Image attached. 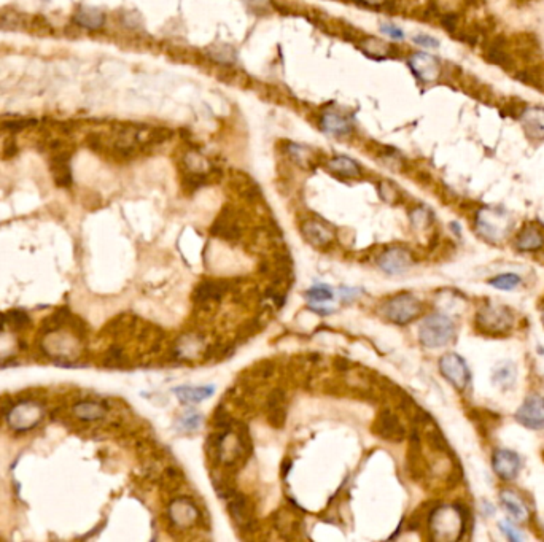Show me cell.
Listing matches in <instances>:
<instances>
[{
    "label": "cell",
    "mask_w": 544,
    "mask_h": 542,
    "mask_svg": "<svg viewBox=\"0 0 544 542\" xmlns=\"http://www.w3.org/2000/svg\"><path fill=\"white\" fill-rule=\"evenodd\" d=\"M466 527V514L460 506H440L430 514V531L436 539H458Z\"/></svg>",
    "instance_id": "1"
},
{
    "label": "cell",
    "mask_w": 544,
    "mask_h": 542,
    "mask_svg": "<svg viewBox=\"0 0 544 542\" xmlns=\"http://www.w3.org/2000/svg\"><path fill=\"white\" fill-rule=\"evenodd\" d=\"M455 338L454 321L444 314H431L419 328V339L427 349H441L449 345Z\"/></svg>",
    "instance_id": "2"
},
{
    "label": "cell",
    "mask_w": 544,
    "mask_h": 542,
    "mask_svg": "<svg viewBox=\"0 0 544 542\" xmlns=\"http://www.w3.org/2000/svg\"><path fill=\"white\" fill-rule=\"evenodd\" d=\"M475 323L479 333L498 338V335H505L511 331L514 317L505 305L487 304L477 312Z\"/></svg>",
    "instance_id": "3"
},
{
    "label": "cell",
    "mask_w": 544,
    "mask_h": 542,
    "mask_svg": "<svg viewBox=\"0 0 544 542\" xmlns=\"http://www.w3.org/2000/svg\"><path fill=\"white\" fill-rule=\"evenodd\" d=\"M421 300L409 293L396 294L395 298L388 299L386 305H383V315L387 317V320L400 326H404L407 323L416 320L421 315Z\"/></svg>",
    "instance_id": "4"
},
{
    "label": "cell",
    "mask_w": 544,
    "mask_h": 542,
    "mask_svg": "<svg viewBox=\"0 0 544 542\" xmlns=\"http://www.w3.org/2000/svg\"><path fill=\"white\" fill-rule=\"evenodd\" d=\"M50 172L55 183L61 188L72 185V169H70V151L61 140L50 142Z\"/></svg>",
    "instance_id": "5"
},
{
    "label": "cell",
    "mask_w": 544,
    "mask_h": 542,
    "mask_svg": "<svg viewBox=\"0 0 544 542\" xmlns=\"http://www.w3.org/2000/svg\"><path fill=\"white\" fill-rule=\"evenodd\" d=\"M440 370L442 377L458 391H463L471 380L468 364L457 353H446L440 359Z\"/></svg>",
    "instance_id": "6"
},
{
    "label": "cell",
    "mask_w": 544,
    "mask_h": 542,
    "mask_svg": "<svg viewBox=\"0 0 544 542\" xmlns=\"http://www.w3.org/2000/svg\"><path fill=\"white\" fill-rule=\"evenodd\" d=\"M476 226L484 239L490 240V242H498L500 239L505 237L508 231V220L506 215L501 211L486 209L479 211Z\"/></svg>",
    "instance_id": "7"
},
{
    "label": "cell",
    "mask_w": 544,
    "mask_h": 542,
    "mask_svg": "<svg viewBox=\"0 0 544 542\" xmlns=\"http://www.w3.org/2000/svg\"><path fill=\"white\" fill-rule=\"evenodd\" d=\"M516 420L527 429L544 428V398L540 394H530L516 412Z\"/></svg>",
    "instance_id": "8"
},
{
    "label": "cell",
    "mask_w": 544,
    "mask_h": 542,
    "mask_svg": "<svg viewBox=\"0 0 544 542\" xmlns=\"http://www.w3.org/2000/svg\"><path fill=\"white\" fill-rule=\"evenodd\" d=\"M520 458L516 452L508 449H498L492 455V469L500 480H514L520 473Z\"/></svg>",
    "instance_id": "9"
},
{
    "label": "cell",
    "mask_w": 544,
    "mask_h": 542,
    "mask_svg": "<svg viewBox=\"0 0 544 542\" xmlns=\"http://www.w3.org/2000/svg\"><path fill=\"white\" fill-rule=\"evenodd\" d=\"M412 263L414 261L411 253L404 249L386 250L379 256V259H377V266L390 275L406 272V270L412 266Z\"/></svg>",
    "instance_id": "10"
},
{
    "label": "cell",
    "mask_w": 544,
    "mask_h": 542,
    "mask_svg": "<svg viewBox=\"0 0 544 542\" xmlns=\"http://www.w3.org/2000/svg\"><path fill=\"white\" fill-rule=\"evenodd\" d=\"M374 433L381 436L382 439L390 440V443H400V440L404 439L406 429L398 417L386 410L377 417L374 423Z\"/></svg>",
    "instance_id": "11"
},
{
    "label": "cell",
    "mask_w": 544,
    "mask_h": 542,
    "mask_svg": "<svg viewBox=\"0 0 544 542\" xmlns=\"http://www.w3.org/2000/svg\"><path fill=\"white\" fill-rule=\"evenodd\" d=\"M169 518L172 520L175 527L188 528L196 523L199 514L193 501L186 498H179L174 499L169 506Z\"/></svg>",
    "instance_id": "12"
},
{
    "label": "cell",
    "mask_w": 544,
    "mask_h": 542,
    "mask_svg": "<svg viewBox=\"0 0 544 542\" xmlns=\"http://www.w3.org/2000/svg\"><path fill=\"white\" fill-rule=\"evenodd\" d=\"M266 414L271 426L282 429L287 422V394L280 388H276L266 399Z\"/></svg>",
    "instance_id": "13"
},
{
    "label": "cell",
    "mask_w": 544,
    "mask_h": 542,
    "mask_svg": "<svg viewBox=\"0 0 544 542\" xmlns=\"http://www.w3.org/2000/svg\"><path fill=\"white\" fill-rule=\"evenodd\" d=\"M409 67L412 74L422 81H435L441 74L437 59L427 53H416L409 57Z\"/></svg>",
    "instance_id": "14"
},
{
    "label": "cell",
    "mask_w": 544,
    "mask_h": 542,
    "mask_svg": "<svg viewBox=\"0 0 544 542\" xmlns=\"http://www.w3.org/2000/svg\"><path fill=\"white\" fill-rule=\"evenodd\" d=\"M301 232H303L307 242L312 244L313 246H318V249L328 246L334 239V232L320 221H306L304 225L301 226Z\"/></svg>",
    "instance_id": "15"
},
{
    "label": "cell",
    "mask_w": 544,
    "mask_h": 542,
    "mask_svg": "<svg viewBox=\"0 0 544 542\" xmlns=\"http://www.w3.org/2000/svg\"><path fill=\"white\" fill-rule=\"evenodd\" d=\"M500 503L512 520H516L519 523L529 522L530 509L529 506L520 499L517 493H514L512 490H503L500 493Z\"/></svg>",
    "instance_id": "16"
},
{
    "label": "cell",
    "mask_w": 544,
    "mask_h": 542,
    "mask_svg": "<svg viewBox=\"0 0 544 542\" xmlns=\"http://www.w3.org/2000/svg\"><path fill=\"white\" fill-rule=\"evenodd\" d=\"M520 123L530 139L544 140V109H527L520 116Z\"/></svg>",
    "instance_id": "17"
},
{
    "label": "cell",
    "mask_w": 544,
    "mask_h": 542,
    "mask_svg": "<svg viewBox=\"0 0 544 542\" xmlns=\"http://www.w3.org/2000/svg\"><path fill=\"white\" fill-rule=\"evenodd\" d=\"M352 127L353 123L351 118L336 113V111H328L322 116V131L333 135V137L348 135L352 132Z\"/></svg>",
    "instance_id": "18"
},
{
    "label": "cell",
    "mask_w": 544,
    "mask_h": 542,
    "mask_svg": "<svg viewBox=\"0 0 544 542\" xmlns=\"http://www.w3.org/2000/svg\"><path fill=\"white\" fill-rule=\"evenodd\" d=\"M516 246L519 251H536L544 246V234L535 225H527L517 234Z\"/></svg>",
    "instance_id": "19"
},
{
    "label": "cell",
    "mask_w": 544,
    "mask_h": 542,
    "mask_svg": "<svg viewBox=\"0 0 544 542\" xmlns=\"http://www.w3.org/2000/svg\"><path fill=\"white\" fill-rule=\"evenodd\" d=\"M74 22L81 29H88V31H97V29L104 26L105 15L97 8L80 7L74 13Z\"/></svg>",
    "instance_id": "20"
},
{
    "label": "cell",
    "mask_w": 544,
    "mask_h": 542,
    "mask_svg": "<svg viewBox=\"0 0 544 542\" xmlns=\"http://www.w3.org/2000/svg\"><path fill=\"white\" fill-rule=\"evenodd\" d=\"M74 415L83 422H96L107 415V408L99 401H80L74 405Z\"/></svg>",
    "instance_id": "21"
},
{
    "label": "cell",
    "mask_w": 544,
    "mask_h": 542,
    "mask_svg": "<svg viewBox=\"0 0 544 542\" xmlns=\"http://www.w3.org/2000/svg\"><path fill=\"white\" fill-rule=\"evenodd\" d=\"M224 290H226V288H224V284H222V282L205 280L203 284H199L196 290H194V300H196L198 304H205L209 303V300L220 299Z\"/></svg>",
    "instance_id": "22"
},
{
    "label": "cell",
    "mask_w": 544,
    "mask_h": 542,
    "mask_svg": "<svg viewBox=\"0 0 544 542\" xmlns=\"http://www.w3.org/2000/svg\"><path fill=\"white\" fill-rule=\"evenodd\" d=\"M328 169L336 175L347 176V179H357L362 175V169L353 159L347 156H336L328 162Z\"/></svg>",
    "instance_id": "23"
},
{
    "label": "cell",
    "mask_w": 544,
    "mask_h": 542,
    "mask_svg": "<svg viewBox=\"0 0 544 542\" xmlns=\"http://www.w3.org/2000/svg\"><path fill=\"white\" fill-rule=\"evenodd\" d=\"M175 396L185 404H196L214 394V387H179L174 388Z\"/></svg>",
    "instance_id": "24"
},
{
    "label": "cell",
    "mask_w": 544,
    "mask_h": 542,
    "mask_svg": "<svg viewBox=\"0 0 544 542\" xmlns=\"http://www.w3.org/2000/svg\"><path fill=\"white\" fill-rule=\"evenodd\" d=\"M72 314H70L69 309H57L55 314H51L50 317H46L43 321H41V333L45 334H53L61 331V329L67 328L70 320H72Z\"/></svg>",
    "instance_id": "25"
},
{
    "label": "cell",
    "mask_w": 544,
    "mask_h": 542,
    "mask_svg": "<svg viewBox=\"0 0 544 542\" xmlns=\"http://www.w3.org/2000/svg\"><path fill=\"white\" fill-rule=\"evenodd\" d=\"M516 382V368L512 363H503L494 370V384L500 388H510Z\"/></svg>",
    "instance_id": "26"
},
{
    "label": "cell",
    "mask_w": 544,
    "mask_h": 542,
    "mask_svg": "<svg viewBox=\"0 0 544 542\" xmlns=\"http://www.w3.org/2000/svg\"><path fill=\"white\" fill-rule=\"evenodd\" d=\"M522 284V279H520V275L517 274H500L494 277V279L489 280V285L496 288V290H501V291H511L516 288L517 285Z\"/></svg>",
    "instance_id": "27"
},
{
    "label": "cell",
    "mask_w": 544,
    "mask_h": 542,
    "mask_svg": "<svg viewBox=\"0 0 544 542\" xmlns=\"http://www.w3.org/2000/svg\"><path fill=\"white\" fill-rule=\"evenodd\" d=\"M287 151H288L290 158H292L294 162H298L299 166L306 167L307 164H309V159H311L312 153L307 150L306 146L298 145V144H288L287 145Z\"/></svg>",
    "instance_id": "28"
},
{
    "label": "cell",
    "mask_w": 544,
    "mask_h": 542,
    "mask_svg": "<svg viewBox=\"0 0 544 542\" xmlns=\"http://www.w3.org/2000/svg\"><path fill=\"white\" fill-rule=\"evenodd\" d=\"M362 48L368 53V55H372L376 57H383L387 56L388 45L383 43L379 39H368L362 43Z\"/></svg>",
    "instance_id": "29"
},
{
    "label": "cell",
    "mask_w": 544,
    "mask_h": 542,
    "mask_svg": "<svg viewBox=\"0 0 544 542\" xmlns=\"http://www.w3.org/2000/svg\"><path fill=\"white\" fill-rule=\"evenodd\" d=\"M35 125H37V120H31V118H18V120H10L7 123H4L2 127L5 131L15 134V132L25 131V129H29Z\"/></svg>",
    "instance_id": "30"
},
{
    "label": "cell",
    "mask_w": 544,
    "mask_h": 542,
    "mask_svg": "<svg viewBox=\"0 0 544 542\" xmlns=\"http://www.w3.org/2000/svg\"><path fill=\"white\" fill-rule=\"evenodd\" d=\"M306 296L313 300V303H327V300L333 298V291H331V288L327 285H318L312 286L311 290L306 293Z\"/></svg>",
    "instance_id": "31"
},
{
    "label": "cell",
    "mask_w": 544,
    "mask_h": 542,
    "mask_svg": "<svg viewBox=\"0 0 544 542\" xmlns=\"http://www.w3.org/2000/svg\"><path fill=\"white\" fill-rule=\"evenodd\" d=\"M209 55H210L212 59H215L217 62H222V64H229V62H233L234 59H236L234 50L229 48V46H226V45H222V46H217V48H212Z\"/></svg>",
    "instance_id": "32"
},
{
    "label": "cell",
    "mask_w": 544,
    "mask_h": 542,
    "mask_svg": "<svg viewBox=\"0 0 544 542\" xmlns=\"http://www.w3.org/2000/svg\"><path fill=\"white\" fill-rule=\"evenodd\" d=\"M7 323L13 329H22L31 323V318L22 310H11L7 314Z\"/></svg>",
    "instance_id": "33"
},
{
    "label": "cell",
    "mask_w": 544,
    "mask_h": 542,
    "mask_svg": "<svg viewBox=\"0 0 544 542\" xmlns=\"http://www.w3.org/2000/svg\"><path fill=\"white\" fill-rule=\"evenodd\" d=\"M185 164L190 172H205V169L209 167V164L205 162V159L198 155V153H188L185 158Z\"/></svg>",
    "instance_id": "34"
},
{
    "label": "cell",
    "mask_w": 544,
    "mask_h": 542,
    "mask_svg": "<svg viewBox=\"0 0 544 542\" xmlns=\"http://www.w3.org/2000/svg\"><path fill=\"white\" fill-rule=\"evenodd\" d=\"M200 423H203V415L200 414H185L180 418V426L182 429H186V431H193V429H198Z\"/></svg>",
    "instance_id": "35"
},
{
    "label": "cell",
    "mask_w": 544,
    "mask_h": 542,
    "mask_svg": "<svg viewBox=\"0 0 544 542\" xmlns=\"http://www.w3.org/2000/svg\"><path fill=\"white\" fill-rule=\"evenodd\" d=\"M500 529H501V533H503L506 538L512 542H520L524 539L522 533H520L517 528H514L510 522H500Z\"/></svg>",
    "instance_id": "36"
},
{
    "label": "cell",
    "mask_w": 544,
    "mask_h": 542,
    "mask_svg": "<svg viewBox=\"0 0 544 542\" xmlns=\"http://www.w3.org/2000/svg\"><path fill=\"white\" fill-rule=\"evenodd\" d=\"M414 43L421 45V46H425V48H437L440 46V42H437L436 39L430 37V35H416L414 37Z\"/></svg>",
    "instance_id": "37"
},
{
    "label": "cell",
    "mask_w": 544,
    "mask_h": 542,
    "mask_svg": "<svg viewBox=\"0 0 544 542\" xmlns=\"http://www.w3.org/2000/svg\"><path fill=\"white\" fill-rule=\"evenodd\" d=\"M411 220H412V223L416 226H419V225L425 226L428 223V220H430V215H428L427 210L417 209V210H414V214L411 215Z\"/></svg>",
    "instance_id": "38"
},
{
    "label": "cell",
    "mask_w": 544,
    "mask_h": 542,
    "mask_svg": "<svg viewBox=\"0 0 544 542\" xmlns=\"http://www.w3.org/2000/svg\"><path fill=\"white\" fill-rule=\"evenodd\" d=\"M381 29H382V32L388 35L390 39H393V40H403L404 39V34L400 27L392 26V25H382Z\"/></svg>",
    "instance_id": "39"
},
{
    "label": "cell",
    "mask_w": 544,
    "mask_h": 542,
    "mask_svg": "<svg viewBox=\"0 0 544 542\" xmlns=\"http://www.w3.org/2000/svg\"><path fill=\"white\" fill-rule=\"evenodd\" d=\"M18 151V146H16V140L13 137H8L7 140L4 142V155L5 156H15Z\"/></svg>",
    "instance_id": "40"
},
{
    "label": "cell",
    "mask_w": 544,
    "mask_h": 542,
    "mask_svg": "<svg viewBox=\"0 0 544 542\" xmlns=\"http://www.w3.org/2000/svg\"><path fill=\"white\" fill-rule=\"evenodd\" d=\"M341 293H342V298H344V300H351L353 296H357V290H353V288H341Z\"/></svg>",
    "instance_id": "41"
},
{
    "label": "cell",
    "mask_w": 544,
    "mask_h": 542,
    "mask_svg": "<svg viewBox=\"0 0 544 542\" xmlns=\"http://www.w3.org/2000/svg\"><path fill=\"white\" fill-rule=\"evenodd\" d=\"M358 2L368 5V7H382V5H386L387 0H358Z\"/></svg>",
    "instance_id": "42"
},
{
    "label": "cell",
    "mask_w": 544,
    "mask_h": 542,
    "mask_svg": "<svg viewBox=\"0 0 544 542\" xmlns=\"http://www.w3.org/2000/svg\"><path fill=\"white\" fill-rule=\"evenodd\" d=\"M541 318H543V325H544V310H543V317Z\"/></svg>",
    "instance_id": "43"
},
{
    "label": "cell",
    "mask_w": 544,
    "mask_h": 542,
    "mask_svg": "<svg viewBox=\"0 0 544 542\" xmlns=\"http://www.w3.org/2000/svg\"><path fill=\"white\" fill-rule=\"evenodd\" d=\"M543 459H544V452H543Z\"/></svg>",
    "instance_id": "44"
}]
</instances>
